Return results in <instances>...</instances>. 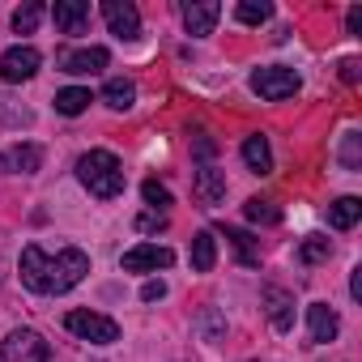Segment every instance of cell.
Here are the masks:
<instances>
[{
    "instance_id": "18",
    "label": "cell",
    "mask_w": 362,
    "mask_h": 362,
    "mask_svg": "<svg viewBox=\"0 0 362 362\" xmlns=\"http://www.w3.org/2000/svg\"><path fill=\"white\" fill-rule=\"evenodd\" d=\"M358 218H362V201L358 197H341L337 205H328V226L332 230H349V226H358Z\"/></svg>"
},
{
    "instance_id": "4",
    "label": "cell",
    "mask_w": 362,
    "mask_h": 362,
    "mask_svg": "<svg viewBox=\"0 0 362 362\" xmlns=\"http://www.w3.org/2000/svg\"><path fill=\"white\" fill-rule=\"evenodd\" d=\"M64 328L81 341H94V345H111L119 341V324L111 315H98V311H69L64 315Z\"/></svg>"
},
{
    "instance_id": "20",
    "label": "cell",
    "mask_w": 362,
    "mask_h": 362,
    "mask_svg": "<svg viewBox=\"0 0 362 362\" xmlns=\"http://www.w3.org/2000/svg\"><path fill=\"white\" fill-rule=\"evenodd\" d=\"M218 264V239L209 235V230H201L197 239H192V269L197 273H209Z\"/></svg>"
},
{
    "instance_id": "27",
    "label": "cell",
    "mask_w": 362,
    "mask_h": 362,
    "mask_svg": "<svg viewBox=\"0 0 362 362\" xmlns=\"http://www.w3.org/2000/svg\"><path fill=\"white\" fill-rule=\"evenodd\" d=\"M141 197H145L153 209H162V214H166V205H170V192L158 184V179H145V184H141Z\"/></svg>"
},
{
    "instance_id": "11",
    "label": "cell",
    "mask_w": 362,
    "mask_h": 362,
    "mask_svg": "<svg viewBox=\"0 0 362 362\" xmlns=\"http://www.w3.org/2000/svg\"><path fill=\"white\" fill-rule=\"evenodd\" d=\"M264 315H269V324L277 328V332H290L294 328V294L290 290H281V286H264Z\"/></svg>"
},
{
    "instance_id": "34",
    "label": "cell",
    "mask_w": 362,
    "mask_h": 362,
    "mask_svg": "<svg viewBox=\"0 0 362 362\" xmlns=\"http://www.w3.org/2000/svg\"><path fill=\"white\" fill-rule=\"evenodd\" d=\"M349 294L362 298V269H354V281H349Z\"/></svg>"
},
{
    "instance_id": "8",
    "label": "cell",
    "mask_w": 362,
    "mask_h": 362,
    "mask_svg": "<svg viewBox=\"0 0 362 362\" xmlns=\"http://www.w3.org/2000/svg\"><path fill=\"white\" fill-rule=\"evenodd\" d=\"M103 18H107L115 39H136L141 35V13H136V5H128V0H103Z\"/></svg>"
},
{
    "instance_id": "26",
    "label": "cell",
    "mask_w": 362,
    "mask_h": 362,
    "mask_svg": "<svg viewBox=\"0 0 362 362\" xmlns=\"http://www.w3.org/2000/svg\"><path fill=\"white\" fill-rule=\"evenodd\" d=\"M39 18H43V5H39V0H30V5H22V9L13 13V30H18V35H30V30L39 26Z\"/></svg>"
},
{
    "instance_id": "12",
    "label": "cell",
    "mask_w": 362,
    "mask_h": 362,
    "mask_svg": "<svg viewBox=\"0 0 362 362\" xmlns=\"http://www.w3.org/2000/svg\"><path fill=\"white\" fill-rule=\"evenodd\" d=\"M43 166V149L39 145H9L0 149V170L5 175H35Z\"/></svg>"
},
{
    "instance_id": "28",
    "label": "cell",
    "mask_w": 362,
    "mask_h": 362,
    "mask_svg": "<svg viewBox=\"0 0 362 362\" xmlns=\"http://www.w3.org/2000/svg\"><path fill=\"white\" fill-rule=\"evenodd\" d=\"M136 230H145V235H149V230H166V214H162V209H145V214L136 218Z\"/></svg>"
},
{
    "instance_id": "17",
    "label": "cell",
    "mask_w": 362,
    "mask_h": 362,
    "mask_svg": "<svg viewBox=\"0 0 362 362\" xmlns=\"http://www.w3.org/2000/svg\"><path fill=\"white\" fill-rule=\"evenodd\" d=\"M243 162H247L256 175H269V170H273V149H269V136H260V132H256V136H247V141H243Z\"/></svg>"
},
{
    "instance_id": "32",
    "label": "cell",
    "mask_w": 362,
    "mask_h": 362,
    "mask_svg": "<svg viewBox=\"0 0 362 362\" xmlns=\"http://www.w3.org/2000/svg\"><path fill=\"white\" fill-rule=\"evenodd\" d=\"M358 77H362V64H358L354 56H349V60H341V81H349V86H354Z\"/></svg>"
},
{
    "instance_id": "30",
    "label": "cell",
    "mask_w": 362,
    "mask_h": 362,
    "mask_svg": "<svg viewBox=\"0 0 362 362\" xmlns=\"http://www.w3.org/2000/svg\"><path fill=\"white\" fill-rule=\"evenodd\" d=\"M141 298H145V303L166 298V281H145V286H141Z\"/></svg>"
},
{
    "instance_id": "29",
    "label": "cell",
    "mask_w": 362,
    "mask_h": 362,
    "mask_svg": "<svg viewBox=\"0 0 362 362\" xmlns=\"http://www.w3.org/2000/svg\"><path fill=\"white\" fill-rule=\"evenodd\" d=\"M341 162H345L349 170H358V132L345 136V145H341Z\"/></svg>"
},
{
    "instance_id": "31",
    "label": "cell",
    "mask_w": 362,
    "mask_h": 362,
    "mask_svg": "<svg viewBox=\"0 0 362 362\" xmlns=\"http://www.w3.org/2000/svg\"><path fill=\"white\" fill-rule=\"evenodd\" d=\"M201 328H205V337H209V341H218V332H222L218 311H205V315H201Z\"/></svg>"
},
{
    "instance_id": "25",
    "label": "cell",
    "mask_w": 362,
    "mask_h": 362,
    "mask_svg": "<svg viewBox=\"0 0 362 362\" xmlns=\"http://www.w3.org/2000/svg\"><path fill=\"white\" fill-rule=\"evenodd\" d=\"M235 18H239L243 26H260V22H269V18H273V9L264 5V0H243V5L235 9Z\"/></svg>"
},
{
    "instance_id": "13",
    "label": "cell",
    "mask_w": 362,
    "mask_h": 362,
    "mask_svg": "<svg viewBox=\"0 0 362 362\" xmlns=\"http://www.w3.org/2000/svg\"><path fill=\"white\" fill-rule=\"evenodd\" d=\"M52 18H56V30H60V35H86V26H90V5H86V0H56Z\"/></svg>"
},
{
    "instance_id": "10",
    "label": "cell",
    "mask_w": 362,
    "mask_h": 362,
    "mask_svg": "<svg viewBox=\"0 0 362 362\" xmlns=\"http://www.w3.org/2000/svg\"><path fill=\"white\" fill-rule=\"evenodd\" d=\"M111 64L107 47H77V52H60V69L73 73V77H90V73H103Z\"/></svg>"
},
{
    "instance_id": "9",
    "label": "cell",
    "mask_w": 362,
    "mask_h": 362,
    "mask_svg": "<svg viewBox=\"0 0 362 362\" xmlns=\"http://www.w3.org/2000/svg\"><path fill=\"white\" fill-rule=\"evenodd\" d=\"M179 13H184L188 35L205 39V35H214V26H218V18H222V5H218V0H188Z\"/></svg>"
},
{
    "instance_id": "21",
    "label": "cell",
    "mask_w": 362,
    "mask_h": 362,
    "mask_svg": "<svg viewBox=\"0 0 362 362\" xmlns=\"http://www.w3.org/2000/svg\"><path fill=\"white\" fill-rule=\"evenodd\" d=\"M226 239H230V247L239 252V260H243L247 269H256V264H260V247H256V239H252L247 230H239V226H226Z\"/></svg>"
},
{
    "instance_id": "33",
    "label": "cell",
    "mask_w": 362,
    "mask_h": 362,
    "mask_svg": "<svg viewBox=\"0 0 362 362\" xmlns=\"http://www.w3.org/2000/svg\"><path fill=\"white\" fill-rule=\"evenodd\" d=\"M345 26H349V35H354V39H362V9H349Z\"/></svg>"
},
{
    "instance_id": "22",
    "label": "cell",
    "mask_w": 362,
    "mask_h": 362,
    "mask_svg": "<svg viewBox=\"0 0 362 362\" xmlns=\"http://www.w3.org/2000/svg\"><path fill=\"white\" fill-rule=\"evenodd\" d=\"M86 107H90V90H81V86H69V90L56 94V111L60 115H81Z\"/></svg>"
},
{
    "instance_id": "16",
    "label": "cell",
    "mask_w": 362,
    "mask_h": 362,
    "mask_svg": "<svg viewBox=\"0 0 362 362\" xmlns=\"http://www.w3.org/2000/svg\"><path fill=\"white\" fill-rule=\"evenodd\" d=\"M197 201L201 205H222L226 201V175L218 166H201L197 170Z\"/></svg>"
},
{
    "instance_id": "2",
    "label": "cell",
    "mask_w": 362,
    "mask_h": 362,
    "mask_svg": "<svg viewBox=\"0 0 362 362\" xmlns=\"http://www.w3.org/2000/svg\"><path fill=\"white\" fill-rule=\"evenodd\" d=\"M86 273H90V256H86L81 247H64L56 260H47V294L73 290Z\"/></svg>"
},
{
    "instance_id": "6",
    "label": "cell",
    "mask_w": 362,
    "mask_h": 362,
    "mask_svg": "<svg viewBox=\"0 0 362 362\" xmlns=\"http://www.w3.org/2000/svg\"><path fill=\"white\" fill-rule=\"evenodd\" d=\"M170 264H175V252L158 247V243H136L124 252V273H153V269H170Z\"/></svg>"
},
{
    "instance_id": "35",
    "label": "cell",
    "mask_w": 362,
    "mask_h": 362,
    "mask_svg": "<svg viewBox=\"0 0 362 362\" xmlns=\"http://www.w3.org/2000/svg\"><path fill=\"white\" fill-rule=\"evenodd\" d=\"M197 153H201V158H209V153H214V141H205V136H201V141H197Z\"/></svg>"
},
{
    "instance_id": "1",
    "label": "cell",
    "mask_w": 362,
    "mask_h": 362,
    "mask_svg": "<svg viewBox=\"0 0 362 362\" xmlns=\"http://www.w3.org/2000/svg\"><path fill=\"white\" fill-rule=\"evenodd\" d=\"M77 179L90 188V197L98 201H115L124 192V166L111 149H90L77 158Z\"/></svg>"
},
{
    "instance_id": "19",
    "label": "cell",
    "mask_w": 362,
    "mask_h": 362,
    "mask_svg": "<svg viewBox=\"0 0 362 362\" xmlns=\"http://www.w3.org/2000/svg\"><path fill=\"white\" fill-rule=\"evenodd\" d=\"M132 98H136V86H132L128 77H111V81L103 86V103H107V107H115V111H128V107H132Z\"/></svg>"
},
{
    "instance_id": "24",
    "label": "cell",
    "mask_w": 362,
    "mask_h": 362,
    "mask_svg": "<svg viewBox=\"0 0 362 362\" xmlns=\"http://www.w3.org/2000/svg\"><path fill=\"white\" fill-rule=\"evenodd\" d=\"M328 252H332V247H328L324 235H307L303 247H298V260H303V264H320V260H328Z\"/></svg>"
},
{
    "instance_id": "7",
    "label": "cell",
    "mask_w": 362,
    "mask_h": 362,
    "mask_svg": "<svg viewBox=\"0 0 362 362\" xmlns=\"http://www.w3.org/2000/svg\"><path fill=\"white\" fill-rule=\"evenodd\" d=\"M39 64H43V56L35 47H9L5 56H0V77H5L9 86H18V81H30L39 73Z\"/></svg>"
},
{
    "instance_id": "3",
    "label": "cell",
    "mask_w": 362,
    "mask_h": 362,
    "mask_svg": "<svg viewBox=\"0 0 362 362\" xmlns=\"http://www.w3.org/2000/svg\"><path fill=\"white\" fill-rule=\"evenodd\" d=\"M303 86V77L294 69H281V64H269V69H256L252 73V90L269 103H281V98H294Z\"/></svg>"
},
{
    "instance_id": "14",
    "label": "cell",
    "mask_w": 362,
    "mask_h": 362,
    "mask_svg": "<svg viewBox=\"0 0 362 362\" xmlns=\"http://www.w3.org/2000/svg\"><path fill=\"white\" fill-rule=\"evenodd\" d=\"M47 252L39 247V243H26L22 247V281L35 290V294H47Z\"/></svg>"
},
{
    "instance_id": "23",
    "label": "cell",
    "mask_w": 362,
    "mask_h": 362,
    "mask_svg": "<svg viewBox=\"0 0 362 362\" xmlns=\"http://www.w3.org/2000/svg\"><path fill=\"white\" fill-rule=\"evenodd\" d=\"M243 214H247V222H256V226H277V222H281V209L269 205V201H260V197H252V201L243 205Z\"/></svg>"
},
{
    "instance_id": "5",
    "label": "cell",
    "mask_w": 362,
    "mask_h": 362,
    "mask_svg": "<svg viewBox=\"0 0 362 362\" xmlns=\"http://www.w3.org/2000/svg\"><path fill=\"white\" fill-rule=\"evenodd\" d=\"M52 349L35 328H13L5 337V362H47Z\"/></svg>"
},
{
    "instance_id": "15",
    "label": "cell",
    "mask_w": 362,
    "mask_h": 362,
    "mask_svg": "<svg viewBox=\"0 0 362 362\" xmlns=\"http://www.w3.org/2000/svg\"><path fill=\"white\" fill-rule=\"evenodd\" d=\"M307 328H311V341L324 345V341H332L341 332V320H337V311L328 303H311L307 307Z\"/></svg>"
}]
</instances>
